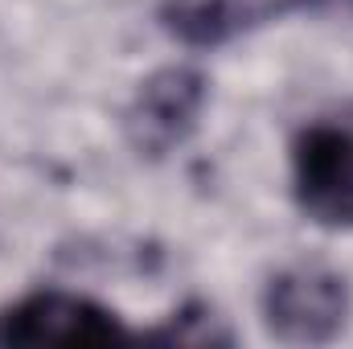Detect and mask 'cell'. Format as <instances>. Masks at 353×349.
I'll return each instance as SVG.
<instances>
[{"instance_id": "cell-4", "label": "cell", "mask_w": 353, "mask_h": 349, "mask_svg": "<svg viewBox=\"0 0 353 349\" xmlns=\"http://www.w3.org/2000/svg\"><path fill=\"white\" fill-rule=\"evenodd\" d=\"M210 103V83L197 66H161L152 70L123 111V136L140 157H169L201 123Z\"/></svg>"}, {"instance_id": "cell-2", "label": "cell", "mask_w": 353, "mask_h": 349, "mask_svg": "<svg viewBox=\"0 0 353 349\" xmlns=\"http://www.w3.org/2000/svg\"><path fill=\"white\" fill-rule=\"evenodd\" d=\"M292 197L325 230H353V123L316 119L292 140Z\"/></svg>"}, {"instance_id": "cell-3", "label": "cell", "mask_w": 353, "mask_h": 349, "mask_svg": "<svg viewBox=\"0 0 353 349\" xmlns=\"http://www.w3.org/2000/svg\"><path fill=\"white\" fill-rule=\"evenodd\" d=\"M119 337H128V325L115 308L62 288H41L0 308V346H107Z\"/></svg>"}, {"instance_id": "cell-5", "label": "cell", "mask_w": 353, "mask_h": 349, "mask_svg": "<svg viewBox=\"0 0 353 349\" xmlns=\"http://www.w3.org/2000/svg\"><path fill=\"white\" fill-rule=\"evenodd\" d=\"M275 8L283 4L275 0H165L161 29L189 50H214L255 29Z\"/></svg>"}, {"instance_id": "cell-1", "label": "cell", "mask_w": 353, "mask_h": 349, "mask_svg": "<svg viewBox=\"0 0 353 349\" xmlns=\"http://www.w3.org/2000/svg\"><path fill=\"white\" fill-rule=\"evenodd\" d=\"M263 329L283 346H329L345 333L353 296L345 275L325 263H288L259 292Z\"/></svg>"}, {"instance_id": "cell-6", "label": "cell", "mask_w": 353, "mask_h": 349, "mask_svg": "<svg viewBox=\"0 0 353 349\" xmlns=\"http://www.w3.org/2000/svg\"><path fill=\"white\" fill-rule=\"evenodd\" d=\"M283 8H312V12L345 8V12H353V0H283Z\"/></svg>"}]
</instances>
